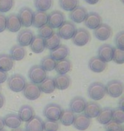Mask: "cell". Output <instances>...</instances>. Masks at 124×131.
Here are the masks:
<instances>
[{
	"label": "cell",
	"mask_w": 124,
	"mask_h": 131,
	"mask_svg": "<svg viewBox=\"0 0 124 131\" xmlns=\"http://www.w3.org/2000/svg\"><path fill=\"white\" fill-rule=\"evenodd\" d=\"M8 79V87L11 91L15 93L21 92L26 84V78L20 74H14Z\"/></svg>",
	"instance_id": "obj_1"
},
{
	"label": "cell",
	"mask_w": 124,
	"mask_h": 131,
	"mask_svg": "<svg viewBox=\"0 0 124 131\" xmlns=\"http://www.w3.org/2000/svg\"><path fill=\"white\" fill-rule=\"evenodd\" d=\"M88 95L94 101H100L106 95L105 86L99 82H94L91 83L88 89Z\"/></svg>",
	"instance_id": "obj_2"
},
{
	"label": "cell",
	"mask_w": 124,
	"mask_h": 131,
	"mask_svg": "<svg viewBox=\"0 0 124 131\" xmlns=\"http://www.w3.org/2000/svg\"><path fill=\"white\" fill-rule=\"evenodd\" d=\"M28 77L32 83L40 84L47 78V72L41 67L40 65H34L29 70Z\"/></svg>",
	"instance_id": "obj_3"
},
{
	"label": "cell",
	"mask_w": 124,
	"mask_h": 131,
	"mask_svg": "<svg viewBox=\"0 0 124 131\" xmlns=\"http://www.w3.org/2000/svg\"><path fill=\"white\" fill-rule=\"evenodd\" d=\"M76 30L75 24L70 20H65L62 23L61 26L58 28L57 34L60 37V38H63L65 40L72 38Z\"/></svg>",
	"instance_id": "obj_4"
},
{
	"label": "cell",
	"mask_w": 124,
	"mask_h": 131,
	"mask_svg": "<svg viewBox=\"0 0 124 131\" xmlns=\"http://www.w3.org/2000/svg\"><path fill=\"white\" fill-rule=\"evenodd\" d=\"M62 108L61 106L54 103L48 104L44 107L43 110V116L46 117L49 121L57 122L60 119V114H61Z\"/></svg>",
	"instance_id": "obj_5"
},
{
	"label": "cell",
	"mask_w": 124,
	"mask_h": 131,
	"mask_svg": "<svg viewBox=\"0 0 124 131\" xmlns=\"http://www.w3.org/2000/svg\"><path fill=\"white\" fill-rule=\"evenodd\" d=\"M105 86V91L110 97L118 98L123 93V83L119 80L114 79L107 83Z\"/></svg>",
	"instance_id": "obj_6"
},
{
	"label": "cell",
	"mask_w": 124,
	"mask_h": 131,
	"mask_svg": "<svg viewBox=\"0 0 124 131\" xmlns=\"http://www.w3.org/2000/svg\"><path fill=\"white\" fill-rule=\"evenodd\" d=\"M72 39L75 45L82 47L86 45L90 41L91 36L88 31L86 30L85 28H78V29L76 30Z\"/></svg>",
	"instance_id": "obj_7"
},
{
	"label": "cell",
	"mask_w": 124,
	"mask_h": 131,
	"mask_svg": "<svg viewBox=\"0 0 124 131\" xmlns=\"http://www.w3.org/2000/svg\"><path fill=\"white\" fill-rule=\"evenodd\" d=\"M23 95L27 100L34 101L40 97L41 90L39 89L38 84H35L32 83H26L24 90H23Z\"/></svg>",
	"instance_id": "obj_8"
},
{
	"label": "cell",
	"mask_w": 124,
	"mask_h": 131,
	"mask_svg": "<svg viewBox=\"0 0 124 131\" xmlns=\"http://www.w3.org/2000/svg\"><path fill=\"white\" fill-rule=\"evenodd\" d=\"M94 34L97 39L99 41H105L109 39L112 35V29L109 25L101 23L94 31Z\"/></svg>",
	"instance_id": "obj_9"
},
{
	"label": "cell",
	"mask_w": 124,
	"mask_h": 131,
	"mask_svg": "<svg viewBox=\"0 0 124 131\" xmlns=\"http://www.w3.org/2000/svg\"><path fill=\"white\" fill-rule=\"evenodd\" d=\"M33 13L34 12L29 7H22L20 9L18 17H19L20 23L23 27H29L32 25Z\"/></svg>",
	"instance_id": "obj_10"
},
{
	"label": "cell",
	"mask_w": 124,
	"mask_h": 131,
	"mask_svg": "<svg viewBox=\"0 0 124 131\" xmlns=\"http://www.w3.org/2000/svg\"><path fill=\"white\" fill-rule=\"evenodd\" d=\"M65 21V15L60 10H54L49 13L48 17V25L54 28H59Z\"/></svg>",
	"instance_id": "obj_11"
},
{
	"label": "cell",
	"mask_w": 124,
	"mask_h": 131,
	"mask_svg": "<svg viewBox=\"0 0 124 131\" xmlns=\"http://www.w3.org/2000/svg\"><path fill=\"white\" fill-rule=\"evenodd\" d=\"M83 22L85 27L89 28V29L94 30L102 23V18L98 13L90 12L88 13Z\"/></svg>",
	"instance_id": "obj_12"
},
{
	"label": "cell",
	"mask_w": 124,
	"mask_h": 131,
	"mask_svg": "<svg viewBox=\"0 0 124 131\" xmlns=\"http://www.w3.org/2000/svg\"><path fill=\"white\" fill-rule=\"evenodd\" d=\"M113 51H114V48L110 44H102L98 49V57L104 62L107 63L112 61Z\"/></svg>",
	"instance_id": "obj_13"
},
{
	"label": "cell",
	"mask_w": 124,
	"mask_h": 131,
	"mask_svg": "<svg viewBox=\"0 0 124 131\" xmlns=\"http://www.w3.org/2000/svg\"><path fill=\"white\" fill-rule=\"evenodd\" d=\"M91 124V118H89L83 113H80L75 116L73 126L75 129L80 131H84L88 129Z\"/></svg>",
	"instance_id": "obj_14"
},
{
	"label": "cell",
	"mask_w": 124,
	"mask_h": 131,
	"mask_svg": "<svg viewBox=\"0 0 124 131\" xmlns=\"http://www.w3.org/2000/svg\"><path fill=\"white\" fill-rule=\"evenodd\" d=\"M69 49L67 46L64 45V44H60L55 49L50 50L49 56L52 59H54L55 61H59L66 58L69 54Z\"/></svg>",
	"instance_id": "obj_15"
},
{
	"label": "cell",
	"mask_w": 124,
	"mask_h": 131,
	"mask_svg": "<svg viewBox=\"0 0 124 131\" xmlns=\"http://www.w3.org/2000/svg\"><path fill=\"white\" fill-rule=\"evenodd\" d=\"M22 25L16 14H11L6 17V29L11 32H19Z\"/></svg>",
	"instance_id": "obj_16"
},
{
	"label": "cell",
	"mask_w": 124,
	"mask_h": 131,
	"mask_svg": "<svg viewBox=\"0 0 124 131\" xmlns=\"http://www.w3.org/2000/svg\"><path fill=\"white\" fill-rule=\"evenodd\" d=\"M87 15H88V12L85 8H83V6H77L72 11H70L69 17L70 20H72V21L73 22L82 23L84 21Z\"/></svg>",
	"instance_id": "obj_17"
},
{
	"label": "cell",
	"mask_w": 124,
	"mask_h": 131,
	"mask_svg": "<svg viewBox=\"0 0 124 131\" xmlns=\"http://www.w3.org/2000/svg\"><path fill=\"white\" fill-rule=\"evenodd\" d=\"M86 101L81 96H76L73 99H72V101L70 102V109L73 113L76 114H80L82 112H83L84 108L86 106Z\"/></svg>",
	"instance_id": "obj_18"
},
{
	"label": "cell",
	"mask_w": 124,
	"mask_h": 131,
	"mask_svg": "<svg viewBox=\"0 0 124 131\" xmlns=\"http://www.w3.org/2000/svg\"><path fill=\"white\" fill-rule=\"evenodd\" d=\"M34 37L33 32L29 29H23L20 31L17 36V41L19 45L22 47L29 46Z\"/></svg>",
	"instance_id": "obj_19"
},
{
	"label": "cell",
	"mask_w": 124,
	"mask_h": 131,
	"mask_svg": "<svg viewBox=\"0 0 124 131\" xmlns=\"http://www.w3.org/2000/svg\"><path fill=\"white\" fill-rule=\"evenodd\" d=\"M100 110H101V107L97 102L89 101L86 103L83 114L86 115L89 118H94V117H97V116L99 115Z\"/></svg>",
	"instance_id": "obj_20"
},
{
	"label": "cell",
	"mask_w": 124,
	"mask_h": 131,
	"mask_svg": "<svg viewBox=\"0 0 124 131\" xmlns=\"http://www.w3.org/2000/svg\"><path fill=\"white\" fill-rule=\"evenodd\" d=\"M107 64L100 60L98 56H94L89 60L88 67L94 72H102L105 70Z\"/></svg>",
	"instance_id": "obj_21"
},
{
	"label": "cell",
	"mask_w": 124,
	"mask_h": 131,
	"mask_svg": "<svg viewBox=\"0 0 124 131\" xmlns=\"http://www.w3.org/2000/svg\"><path fill=\"white\" fill-rule=\"evenodd\" d=\"M49 14L43 11H36L33 13L32 26L37 28H40L44 25L48 24Z\"/></svg>",
	"instance_id": "obj_22"
},
{
	"label": "cell",
	"mask_w": 124,
	"mask_h": 131,
	"mask_svg": "<svg viewBox=\"0 0 124 131\" xmlns=\"http://www.w3.org/2000/svg\"><path fill=\"white\" fill-rule=\"evenodd\" d=\"M55 89H58L60 90H65L70 87L71 83H72V79L68 75L59 74L56 78H54Z\"/></svg>",
	"instance_id": "obj_23"
},
{
	"label": "cell",
	"mask_w": 124,
	"mask_h": 131,
	"mask_svg": "<svg viewBox=\"0 0 124 131\" xmlns=\"http://www.w3.org/2000/svg\"><path fill=\"white\" fill-rule=\"evenodd\" d=\"M25 131H43V121L38 116L26 122Z\"/></svg>",
	"instance_id": "obj_24"
},
{
	"label": "cell",
	"mask_w": 124,
	"mask_h": 131,
	"mask_svg": "<svg viewBox=\"0 0 124 131\" xmlns=\"http://www.w3.org/2000/svg\"><path fill=\"white\" fill-rule=\"evenodd\" d=\"M3 118H4L5 126L9 127L12 129L20 128V126L21 125V121L19 118L18 115L15 113H9Z\"/></svg>",
	"instance_id": "obj_25"
},
{
	"label": "cell",
	"mask_w": 124,
	"mask_h": 131,
	"mask_svg": "<svg viewBox=\"0 0 124 131\" xmlns=\"http://www.w3.org/2000/svg\"><path fill=\"white\" fill-rule=\"evenodd\" d=\"M17 115L21 122H28L35 116V112L31 106H28V105H24L20 108Z\"/></svg>",
	"instance_id": "obj_26"
},
{
	"label": "cell",
	"mask_w": 124,
	"mask_h": 131,
	"mask_svg": "<svg viewBox=\"0 0 124 131\" xmlns=\"http://www.w3.org/2000/svg\"><path fill=\"white\" fill-rule=\"evenodd\" d=\"M30 48L31 51H33L36 54L42 53L45 49V43H44V38H41L40 36L37 35L34 36L32 40L30 43Z\"/></svg>",
	"instance_id": "obj_27"
},
{
	"label": "cell",
	"mask_w": 124,
	"mask_h": 131,
	"mask_svg": "<svg viewBox=\"0 0 124 131\" xmlns=\"http://www.w3.org/2000/svg\"><path fill=\"white\" fill-rule=\"evenodd\" d=\"M26 49L24 47L19 45V44H15L10 49L9 56L11 57L13 61H21L25 58L26 56Z\"/></svg>",
	"instance_id": "obj_28"
},
{
	"label": "cell",
	"mask_w": 124,
	"mask_h": 131,
	"mask_svg": "<svg viewBox=\"0 0 124 131\" xmlns=\"http://www.w3.org/2000/svg\"><path fill=\"white\" fill-rule=\"evenodd\" d=\"M112 120V109L110 107H104L100 110L99 115L97 116V121L100 124L105 125Z\"/></svg>",
	"instance_id": "obj_29"
},
{
	"label": "cell",
	"mask_w": 124,
	"mask_h": 131,
	"mask_svg": "<svg viewBox=\"0 0 124 131\" xmlns=\"http://www.w3.org/2000/svg\"><path fill=\"white\" fill-rule=\"evenodd\" d=\"M72 62L70 60L68 59H64L61 61H56V65H55L54 70L56 71V72H58L60 75L63 74H66L67 72H69L72 70Z\"/></svg>",
	"instance_id": "obj_30"
},
{
	"label": "cell",
	"mask_w": 124,
	"mask_h": 131,
	"mask_svg": "<svg viewBox=\"0 0 124 131\" xmlns=\"http://www.w3.org/2000/svg\"><path fill=\"white\" fill-rule=\"evenodd\" d=\"M13 66H14V61L9 56V54H0V71L7 72L12 69Z\"/></svg>",
	"instance_id": "obj_31"
},
{
	"label": "cell",
	"mask_w": 124,
	"mask_h": 131,
	"mask_svg": "<svg viewBox=\"0 0 124 131\" xmlns=\"http://www.w3.org/2000/svg\"><path fill=\"white\" fill-rule=\"evenodd\" d=\"M38 86L41 92H43L45 94H51L55 90L54 80V78L50 77H47L40 84H38Z\"/></svg>",
	"instance_id": "obj_32"
},
{
	"label": "cell",
	"mask_w": 124,
	"mask_h": 131,
	"mask_svg": "<svg viewBox=\"0 0 124 131\" xmlns=\"http://www.w3.org/2000/svg\"><path fill=\"white\" fill-rule=\"evenodd\" d=\"M74 118L75 113H73L71 110H62L59 120L64 126H71L73 124Z\"/></svg>",
	"instance_id": "obj_33"
},
{
	"label": "cell",
	"mask_w": 124,
	"mask_h": 131,
	"mask_svg": "<svg viewBox=\"0 0 124 131\" xmlns=\"http://www.w3.org/2000/svg\"><path fill=\"white\" fill-rule=\"evenodd\" d=\"M44 43L46 49L52 50L60 44V38L56 32H54L50 37L44 39Z\"/></svg>",
	"instance_id": "obj_34"
},
{
	"label": "cell",
	"mask_w": 124,
	"mask_h": 131,
	"mask_svg": "<svg viewBox=\"0 0 124 131\" xmlns=\"http://www.w3.org/2000/svg\"><path fill=\"white\" fill-rule=\"evenodd\" d=\"M55 65H56V61L54 59H52L50 56H45L44 58L42 59L41 61V67L45 71V72H51V71L54 70Z\"/></svg>",
	"instance_id": "obj_35"
},
{
	"label": "cell",
	"mask_w": 124,
	"mask_h": 131,
	"mask_svg": "<svg viewBox=\"0 0 124 131\" xmlns=\"http://www.w3.org/2000/svg\"><path fill=\"white\" fill-rule=\"evenodd\" d=\"M53 5V0H34V6L38 11L46 12Z\"/></svg>",
	"instance_id": "obj_36"
},
{
	"label": "cell",
	"mask_w": 124,
	"mask_h": 131,
	"mask_svg": "<svg viewBox=\"0 0 124 131\" xmlns=\"http://www.w3.org/2000/svg\"><path fill=\"white\" fill-rule=\"evenodd\" d=\"M79 0H59L60 6L65 11H72L78 6Z\"/></svg>",
	"instance_id": "obj_37"
},
{
	"label": "cell",
	"mask_w": 124,
	"mask_h": 131,
	"mask_svg": "<svg viewBox=\"0 0 124 131\" xmlns=\"http://www.w3.org/2000/svg\"><path fill=\"white\" fill-rule=\"evenodd\" d=\"M112 121L122 124L124 123V109L119 106L112 109Z\"/></svg>",
	"instance_id": "obj_38"
},
{
	"label": "cell",
	"mask_w": 124,
	"mask_h": 131,
	"mask_svg": "<svg viewBox=\"0 0 124 131\" xmlns=\"http://www.w3.org/2000/svg\"><path fill=\"white\" fill-rule=\"evenodd\" d=\"M112 61L117 64H123L124 63V49H121L118 48H114L113 51Z\"/></svg>",
	"instance_id": "obj_39"
},
{
	"label": "cell",
	"mask_w": 124,
	"mask_h": 131,
	"mask_svg": "<svg viewBox=\"0 0 124 131\" xmlns=\"http://www.w3.org/2000/svg\"><path fill=\"white\" fill-rule=\"evenodd\" d=\"M54 32V29L51 27H49L48 24L38 28V36H40L41 38H43L44 39L50 37Z\"/></svg>",
	"instance_id": "obj_40"
},
{
	"label": "cell",
	"mask_w": 124,
	"mask_h": 131,
	"mask_svg": "<svg viewBox=\"0 0 124 131\" xmlns=\"http://www.w3.org/2000/svg\"><path fill=\"white\" fill-rule=\"evenodd\" d=\"M14 0H0V12L5 13L9 11L14 6Z\"/></svg>",
	"instance_id": "obj_41"
},
{
	"label": "cell",
	"mask_w": 124,
	"mask_h": 131,
	"mask_svg": "<svg viewBox=\"0 0 124 131\" xmlns=\"http://www.w3.org/2000/svg\"><path fill=\"white\" fill-rule=\"evenodd\" d=\"M105 131H123V126L121 124L111 120L107 124H105Z\"/></svg>",
	"instance_id": "obj_42"
},
{
	"label": "cell",
	"mask_w": 124,
	"mask_h": 131,
	"mask_svg": "<svg viewBox=\"0 0 124 131\" xmlns=\"http://www.w3.org/2000/svg\"><path fill=\"white\" fill-rule=\"evenodd\" d=\"M59 127V124L57 122L49 120L43 122V131H58Z\"/></svg>",
	"instance_id": "obj_43"
},
{
	"label": "cell",
	"mask_w": 124,
	"mask_h": 131,
	"mask_svg": "<svg viewBox=\"0 0 124 131\" xmlns=\"http://www.w3.org/2000/svg\"><path fill=\"white\" fill-rule=\"evenodd\" d=\"M115 43L117 45V48L124 49V32L121 31L120 32L117 34L115 38Z\"/></svg>",
	"instance_id": "obj_44"
},
{
	"label": "cell",
	"mask_w": 124,
	"mask_h": 131,
	"mask_svg": "<svg viewBox=\"0 0 124 131\" xmlns=\"http://www.w3.org/2000/svg\"><path fill=\"white\" fill-rule=\"evenodd\" d=\"M6 30V16L0 14V32Z\"/></svg>",
	"instance_id": "obj_45"
},
{
	"label": "cell",
	"mask_w": 124,
	"mask_h": 131,
	"mask_svg": "<svg viewBox=\"0 0 124 131\" xmlns=\"http://www.w3.org/2000/svg\"><path fill=\"white\" fill-rule=\"evenodd\" d=\"M7 78H8L7 72H4L0 71V83H4L5 81L7 80Z\"/></svg>",
	"instance_id": "obj_46"
},
{
	"label": "cell",
	"mask_w": 124,
	"mask_h": 131,
	"mask_svg": "<svg viewBox=\"0 0 124 131\" xmlns=\"http://www.w3.org/2000/svg\"><path fill=\"white\" fill-rule=\"evenodd\" d=\"M4 102H5V98L3 94L0 93V109L2 108L3 106H4Z\"/></svg>",
	"instance_id": "obj_47"
},
{
	"label": "cell",
	"mask_w": 124,
	"mask_h": 131,
	"mask_svg": "<svg viewBox=\"0 0 124 131\" xmlns=\"http://www.w3.org/2000/svg\"><path fill=\"white\" fill-rule=\"evenodd\" d=\"M118 105H119V107L122 109H124V97H121L120 101L118 102Z\"/></svg>",
	"instance_id": "obj_48"
},
{
	"label": "cell",
	"mask_w": 124,
	"mask_h": 131,
	"mask_svg": "<svg viewBox=\"0 0 124 131\" xmlns=\"http://www.w3.org/2000/svg\"><path fill=\"white\" fill-rule=\"evenodd\" d=\"M84 1L88 4H95L99 1V0H84Z\"/></svg>",
	"instance_id": "obj_49"
},
{
	"label": "cell",
	"mask_w": 124,
	"mask_h": 131,
	"mask_svg": "<svg viewBox=\"0 0 124 131\" xmlns=\"http://www.w3.org/2000/svg\"><path fill=\"white\" fill-rule=\"evenodd\" d=\"M4 118H3L2 117H0V130L4 129Z\"/></svg>",
	"instance_id": "obj_50"
},
{
	"label": "cell",
	"mask_w": 124,
	"mask_h": 131,
	"mask_svg": "<svg viewBox=\"0 0 124 131\" xmlns=\"http://www.w3.org/2000/svg\"><path fill=\"white\" fill-rule=\"evenodd\" d=\"M11 131H25L23 129H20V128H17V129H12Z\"/></svg>",
	"instance_id": "obj_51"
},
{
	"label": "cell",
	"mask_w": 124,
	"mask_h": 131,
	"mask_svg": "<svg viewBox=\"0 0 124 131\" xmlns=\"http://www.w3.org/2000/svg\"><path fill=\"white\" fill-rule=\"evenodd\" d=\"M0 131H6V130H4V129H2V130H0Z\"/></svg>",
	"instance_id": "obj_52"
}]
</instances>
